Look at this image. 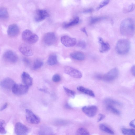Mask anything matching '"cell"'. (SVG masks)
<instances>
[{
	"instance_id": "6da1fadb",
	"label": "cell",
	"mask_w": 135,
	"mask_h": 135,
	"mask_svg": "<svg viewBox=\"0 0 135 135\" xmlns=\"http://www.w3.org/2000/svg\"><path fill=\"white\" fill-rule=\"evenodd\" d=\"M121 33L123 36H132L134 31V23L133 20L128 18L123 20L120 26Z\"/></svg>"
},
{
	"instance_id": "7a4b0ae2",
	"label": "cell",
	"mask_w": 135,
	"mask_h": 135,
	"mask_svg": "<svg viewBox=\"0 0 135 135\" xmlns=\"http://www.w3.org/2000/svg\"><path fill=\"white\" fill-rule=\"evenodd\" d=\"M130 47V42L128 40L121 39L117 41L115 49L118 54L124 55L128 53Z\"/></svg>"
},
{
	"instance_id": "3957f363",
	"label": "cell",
	"mask_w": 135,
	"mask_h": 135,
	"mask_svg": "<svg viewBox=\"0 0 135 135\" xmlns=\"http://www.w3.org/2000/svg\"><path fill=\"white\" fill-rule=\"evenodd\" d=\"M119 74V71L117 68L112 69L104 74H98L96 77L98 79L106 81H112L116 79Z\"/></svg>"
},
{
	"instance_id": "277c9868",
	"label": "cell",
	"mask_w": 135,
	"mask_h": 135,
	"mask_svg": "<svg viewBox=\"0 0 135 135\" xmlns=\"http://www.w3.org/2000/svg\"><path fill=\"white\" fill-rule=\"evenodd\" d=\"M22 36L23 40L29 44L35 43L38 40V37L37 35L28 29L26 30L23 31Z\"/></svg>"
},
{
	"instance_id": "5b68a950",
	"label": "cell",
	"mask_w": 135,
	"mask_h": 135,
	"mask_svg": "<svg viewBox=\"0 0 135 135\" xmlns=\"http://www.w3.org/2000/svg\"><path fill=\"white\" fill-rule=\"evenodd\" d=\"M25 114L26 119L28 123L33 124H37L40 123L39 117L30 110L26 109Z\"/></svg>"
},
{
	"instance_id": "8992f818",
	"label": "cell",
	"mask_w": 135,
	"mask_h": 135,
	"mask_svg": "<svg viewBox=\"0 0 135 135\" xmlns=\"http://www.w3.org/2000/svg\"><path fill=\"white\" fill-rule=\"evenodd\" d=\"M3 58L5 61L12 64L15 63L18 60L17 55L11 50L6 51L3 54Z\"/></svg>"
},
{
	"instance_id": "52a82bcc",
	"label": "cell",
	"mask_w": 135,
	"mask_h": 135,
	"mask_svg": "<svg viewBox=\"0 0 135 135\" xmlns=\"http://www.w3.org/2000/svg\"><path fill=\"white\" fill-rule=\"evenodd\" d=\"M28 88L24 85L15 84L12 88V90L14 94L20 95L26 93L28 90Z\"/></svg>"
},
{
	"instance_id": "ba28073f",
	"label": "cell",
	"mask_w": 135,
	"mask_h": 135,
	"mask_svg": "<svg viewBox=\"0 0 135 135\" xmlns=\"http://www.w3.org/2000/svg\"><path fill=\"white\" fill-rule=\"evenodd\" d=\"M15 131L17 135H27L29 130L26 126L21 123L18 122L15 125Z\"/></svg>"
},
{
	"instance_id": "9c48e42d",
	"label": "cell",
	"mask_w": 135,
	"mask_h": 135,
	"mask_svg": "<svg viewBox=\"0 0 135 135\" xmlns=\"http://www.w3.org/2000/svg\"><path fill=\"white\" fill-rule=\"evenodd\" d=\"M56 37L53 32H48L46 33L44 36L43 40L44 43L46 45L51 46L53 45L56 42Z\"/></svg>"
},
{
	"instance_id": "30bf717a",
	"label": "cell",
	"mask_w": 135,
	"mask_h": 135,
	"mask_svg": "<svg viewBox=\"0 0 135 135\" xmlns=\"http://www.w3.org/2000/svg\"><path fill=\"white\" fill-rule=\"evenodd\" d=\"M64 70L65 73L75 78H80L82 77V74L79 71L72 67L65 66Z\"/></svg>"
},
{
	"instance_id": "8fae6325",
	"label": "cell",
	"mask_w": 135,
	"mask_h": 135,
	"mask_svg": "<svg viewBox=\"0 0 135 135\" xmlns=\"http://www.w3.org/2000/svg\"><path fill=\"white\" fill-rule=\"evenodd\" d=\"M97 107L95 105L85 106L82 108V111L89 117L94 116L97 113Z\"/></svg>"
},
{
	"instance_id": "7c38bea8",
	"label": "cell",
	"mask_w": 135,
	"mask_h": 135,
	"mask_svg": "<svg viewBox=\"0 0 135 135\" xmlns=\"http://www.w3.org/2000/svg\"><path fill=\"white\" fill-rule=\"evenodd\" d=\"M62 43L66 47H72L76 44V39L74 38L70 37L67 36H64L61 38Z\"/></svg>"
},
{
	"instance_id": "4fadbf2b",
	"label": "cell",
	"mask_w": 135,
	"mask_h": 135,
	"mask_svg": "<svg viewBox=\"0 0 135 135\" xmlns=\"http://www.w3.org/2000/svg\"><path fill=\"white\" fill-rule=\"evenodd\" d=\"M14 81L9 78H6L1 81L0 85L3 88L7 90L12 89L15 84Z\"/></svg>"
},
{
	"instance_id": "5bb4252c",
	"label": "cell",
	"mask_w": 135,
	"mask_h": 135,
	"mask_svg": "<svg viewBox=\"0 0 135 135\" xmlns=\"http://www.w3.org/2000/svg\"><path fill=\"white\" fill-rule=\"evenodd\" d=\"M49 16V13L46 10L38 9L36 12L35 18L36 21L40 22L45 20Z\"/></svg>"
},
{
	"instance_id": "9a60e30c",
	"label": "cell",
	"mask_w": 135,
	"mask_h": 135,
	"mask_svg": "<svg viewBox=\"0 0 135 135\" xmlns=\"http://www.w3.org/2000/svg\"><path fill=\"white\" fill-rule=\"evenodd\" d=\"M20 29L17 25L13 24L9 25L8 27L7 33L8 35L11 37H15L19 33Z\"/></svg>"
},
{
	"instance_id": "2e32d148",
	"label": "cell",
	"mask_w": 135,
	"mask_h": 135,
	"mask_svg": "<svg viewBox=\"0 0 135 135\" xmlns=\"http://www.w3.org/2000/svg\"><path fill=\"white\" fill-rule=\"evenodd\" d=\"M19 50L22 54L26 56H30L33 54L32 48L27 44L21 45L19 47Z\"/></svg>"
},
{
	"instance_id": "e0dca14e",
	"label": "cell",
	"mask_w": 135,
	"mask_h": 135,
	"mask_svg": "<svg viewBox=\"0 0 135 135\" xmlns=\"http://www.w3.org/2000/svg\"><path fill=\"white\" fill-rule=\"evenodd\" d=\"M21 77L22 81L24 85L28 87L32 85V79L27 73L25 72H23Z\"/></svg>"
},
{
	"instance_id": "ac0fdd59",
	"label": "cell",
	"mask_w": 135,
	"mask_h": 135,
	"mask_svg": "<svg viewBox=\"0 0 135 135\" xmlns=\"http://www.w3.org/2000/svg\"><path fill=\"white\" fill-rule=\"evenodd\" d=\"M98 42L100 45V51L101 53H104L108 51L110 49L109 44L104 41L101 37L98 38Z\"/></svg>"
},
{
	"instance_id": "d6986e66",
	"label": "cell",
	"mask_w": 135,
	"mask_h": 135,
	"mask_svg": "<svg viewBox=\"0 0 135 135\" xmlns=\"http://www.w3.org/2000/svg\"><path fill=\"white\" fill-rule=\"evenodd\" d=\"M70 56L73 59L79 61L83 60L85 58L84 54L79 51L73 52L70 54Z\"/></svg>"
},
{
	"instance_id": "ffe728a7",
	"label": "cell",
	"mask_w": 135,
	"mask_h": 135,
	"mask_svg": "<svg viewBox=\"0 0 135 135\" xmlns=\"http://www.w3.org/2000/svg\"><path fill=\"white\" fill-rule=\"evenodd\" d=\"M77 89L79 91L89 96L94 97L95 96L94 93L92 90L82 86H78Z\"/></svg>"
},
{
	"instance_id": "44dd1931",
	"label": "cell",
	"mask_w": 135,
	"mask_h": 135,
	"mask_svg": "<svg viewBox=\"0 0 135 135\" xmlns=\"http://www.w3.org/2000/svg\"><path fill=\"white\" fill-rule=\"evenodd\" d=\"M39 135H54L52 129L46 127H41L39 131Z\"/></svg>"
},
{
	"instance_id": "7402d4cb",
	"label": "cell",
	"mask_w": 135,
	"mask_h": 135,
	"mask_svg": "<svg viewBox=\"0 0 135 135\" xmlns=\"http://www.w3.org/2000/svg\"><path fill=\"white\" fill-rule=\"evenodd\" d=\"M104 102L107 105H120V103L118 101L111 98H107L104 100Z\"/></svg>"
},
{
	"instance_id": "603a6c76",
	"label": "cell",
	"mask_w": 135,
	"mask_h": 135,
	"mask_svg": "<svg viewBox=\"0 0 135 135\" xmlns=\"http://www.w3.org/2000/svg\"><path fill=\"white\" fill-rule=\"evenodd\" d=\"M8 16L7 9L5 7H0V18H7Z\"/></svg>"
},
{
	"instance_id": "cb8c5ba5",
	"label": "cell",
	"mask_w": 135,
	"mask_h": 135,
	"mask_svg": "<svg viewBox=\"0 0 135 135\" xmlns=\"http://www.w3.org/2000/svg\"><path fill=\"white\" fill-rule=\"evenodd\" d=\"M121 131L124 135H135V131L134 129L123 128L122 129Z\"/></svg>"
},
{
	"instance_id": "d4e9b609",
	"label": "cell",
	"mask_w": 135,
	"mask_h": 135,
	"mask_svg": "<svg viewBox=\"0 0 135 135\" xmlns=\"http://www.w3.org/2000/svg\"><path fill=\"white\" fill-rule=\"evenodd\" d=\"M57 56L55 55H50L47 60V63L50 65H53L57 62Z\"/></svg>"
},
{
	"instance_id": "484cf974",
	"label": "cell",
	"mask_w": 135,
	"mask_h": 135,
	"mask_svg": "<svg viewBox=\"0 0 135 135\" xmlns=\"http://www.w3.org/2000/svg\"><path fill=\"white\" fill-rule=\"evenodd\" d=\"M79 18L78 17H76L73 20L64 25V27L68 28L75 25L79 23Z\"/></svg>"
},
{
	"instance_id": "4316f807",
	"label": "cell",
	"mask_w": 135,
	"mask_h": 135,
	"mask_svg": "<svg viewBox=\"0 0 135 135\" xmlns=\"http://www.w3.org/2000/svg\"><path fill=\"white\" fill-rule=\"evenodd\" d=\"M99 127L101 130L107 133L111 134L114 133V132L112 130L104 124H100Z\"/></svg>"
},
{
	"instance_id": "83f0119b",
	"label": "cell",
	"mask_w": 135,
	"mask_h": 135,
	"mask_svg": "<svg viewBox=\"0 0 135 135\" xmlns=\"http://www.w3.org/2000/svg\"><path fill=\"white\" fill-rule=\"evenodd\" d=\"M107 109L108 111L115 114L118 115L120 114V112L119 110L113 106L107 105Z\"/></svg>"
},
{
	"instance_id": "f1b7e54d",
	"label": "cell",
	"mask_w": 135,
	"mask_h": 135,
	"mask_svg": "<svg viewBox=\"0 0 135 135\" xmlns=\"http://www.w3.org/2000/svg\"><path fill=\"white\" fill-rule=\"evenodd\" d=\"M43 61L39 59L36 60L34 61L33 65V68L35 70H36L40 68L43 65Z\"/></svg>"
},
{
	"instance_id": "f546056e",
	"label": "cell",
	"mask_w": 135,
	"mask_h": 135,
	"mask_svg": "<svg viewBox=\"0 0 135 135\" xmlns=\"http://www.w3.org/2000/svg\"><path fill=\"white\" fill-rule=\"evenodd\" d=\"M76 135H90V134L86 129L83 128H80L77 131Z\"/></svg>"
},
{
	"instance_id": "4dcf8cb0",
	"label": "cell",
	"mask_w": 135,
	"mask_h": 135,
	"mask_svg": "<svg viewBox=\"0 0 135 135\" xmlns=\"http://www.w3.org/2000/svg\"><path fill=\"white\" fill-rule=\"evenodd\" d=\"M63 88L67 95L72 98H74L76 93L74 91L64 86H63Z\"/></svg>"
},
{
	"instance_id": "1f68e13d",
	"label": "cell",
	"mask_w": 135,
	"mask_h": 135,
	"mask_svg": "<svg viewBox=\"0 0 135 135\" xmlns=\"http://www.w3.org/2000/svg\"><path fill=\"white\" fill-rule=\"evenodd\" d=\"M104 17H93L91 18L90 20V23L93 24L97 23L99 21L105 18Z\"/></svg>"
},
{
	"instance_id": "d6a6232c",
	"label": "cell",
	"mask_w": 135,
	"mask_h": 135,
	"mask_svg": "<svg viewBox=\"0 0 135 135\" xmlns=\"http://www.w3.org/2000/svg\"><path fill=\"white\" fill-rule=\"evenodd\" d=\"M109 1L104 0L101 2L99 5L96 8V10H98L104 6L108 4L109 2Z\"/></svg>"
},
{
	"instance_id": "836d02e7",
	"label": "cell",
	"mask_w": 135,
	"mask_h": 135,
	"mask_svg": "<svg viewBox=\"0 0 135 135\" xmlns=\"http://www.w3.org/2000/svg\"><path fill=\"white\" fill-rule=\"evenodd\" d=\"M134 4L132 3L127 8L124 9V11L125 12L128 13L131 12L134 10Z\"/></svg>"
},
{
	"instance_id": "e575fe53",
	"label": "cell",
	"mask_w": 135,
	"mask_h": 135,
	"mask_svg": "<svg viewBox=\"0 0 135 135\" xmlns=\"http://www.w3.org/2000/svg\"><path fill=\"white\" fill-rule=\"evenodd\" d=\"M77 46L78 47L84 49L86 46V43L84 41H80L78 42Z\"/></svg>"
},
{
	"instance_id": "d590c367",
	"label": "cell",
	"mask_w": 135,
	"mask_h": 135,
	"mask_svg": "<svg viewBox=\"0 0 135 135\" xmlns=\"http://www.w3.org/2000/svg\"><path fill=\"white\" fill-rule=\"evenodd\" d=\"M52 81L55 82L59 81L60 80V77L59 75L58 74H55L53 75L52 77Z\"/></svg>"
},
{
	"instance_id": "8d00e7d4",
	"label": "cell",
	"mask_w": 135,
	"mask_h": 135,
	"mask_svg": "<svg viewBox=\"0 0 135 135\" xmlns=\"http://www.w3.org/2000/svg\"><path fill=\"white\" fill-rule=\"evenodd\" d=\"M7 131L4 126L0 127V134H4L6 133Z\"/></svg>"
},
{
	"instance_id": "74e56055",
	"label": "cell",
	"mask_w": 135,
	"mask_h": 135,
	"mask_svg": "<svg viewBox=\"0 0 135 135\" xmlns=\"http://www.w3.org/2000/svg\"><path fill=\"white\" fill-rule=\"evenodd\" d=\"M105 117V115L102 114H99L98 115V117L97 120V122H99L102 120Z\"/></svg>"
},
{
	"instance_id": "f35d334b",
	"label": "cell",
	"mask_w": 135,
	"mask_h": 135,
	"mask_svg": "<svg viewBox=\"0 0 135 135\" xmlns=\"http://www.w3.org/2000/svg\"><path fill=\"white\" fill-rule=\"evenodd\" d=\"M135 65H134L131 67V73L134 76H135Z\"/></svg>"
},
{
	"instance_id": "ab89813d",
	"label": "cell",
	"mask_w": 135,
	"mask_h": 135,
	"mask_svg": "<svg viewBox=\"0 0 135 135\" xmlns=\"http://www.w3.org/2000/svg\"><path fill=\"white\" fill-rule=\"evenodd\" d=\"M8 106V104L7 103H4L3 105L1 107L0 109V110L2 111L5 109Z\"/></svg>"
},
{
	"instance_id": "60d3db41",
	"label": "cell",
	"mask_w": 135,
	"mask_h": 135,
	"mask_svg": "<svg viewBox=\"0 0 135 135\" xmlns=\"http://www.w3.org/2000/svg\"><path fill=\"white\" fill-rule=\"evenodd\" d=\"M135 119L131 121L130 123H129V125L131 127H133V128H135Z\"/></svg>"
},
{
	"instance_id": "b9f144b4",
	"label": "cell",
	"mask_w": 135,
	"mask_h": 135,
	"mask_svg": "<svg viewBox=\"0 0 135 135\" xmlns=\"http://www.w3.org/2000/svg\"><path fill=\"white\" fill-rule=\"evenodd\" d=\"M93 11V9L92 8H89V9H87L84 11L83 12L84 13H90L92 12Z\"/></svg>"
},
{
	"instance_id": "7bdbcfd3",
	"label": "cell",
	"mask_w": 135,
	"mask_h": 135,
	"mask_svg": "<svg viewBox=\"0 0 135 135\" xmlns=\"http://www.w3.org/2000/svg\"><path fill=\"white\" fill-rule=\"evenodd\" d=\"M5 125V122L4 120L0 119V127L4 126Z\"/></svg>"
},
{
	"instance_id": "ee69618b",
	"label": "cell",
	"mask_w": 135,
	"mask_h": 135,
	"mask_svg": "<svg viewBox=\"0 0 135 135\" xmlns=\"http://www.w3.org/2000/svg\"><path fill=\"white\" fill-rule=\"evenodd\" d=\"M81 31L84 32L86 36H88V33L86 31L85 27H83L81 29Z\"/></svg>"
},
{
	"instance_id": "f6af8a7d",
	"label": "cell",
	"mask_w": 135,
	"mask_h": 135,
	"mask_svg": "<svg viewBox=\"0 0 135 135\" xmlns=\"http://www.w3.org/2000/svg\"><path fill=\"white\" fill-rule=\"evenodd\" d=\"M23 60L24 62L26 64H28L29 63V61L26 58H25L23 59Z\"/></svg>"
}]
</instances>
